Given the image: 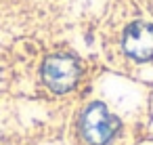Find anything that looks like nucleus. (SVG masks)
Masks as SVG:
<instances>
[{"mask_svg": "<svg viewBox=\"0 0 153 145\" xmlns=\"http://www.w3.org/2000/svg\"><path fill=\"white\" fill-rule=\"evenodd\" d=\"M117 118L107 111L103 103H92L82 116V132L90 145H105L117 132Z\"/></svg>", "mask_w": 153, "mask_h": 145, "instance_id": "f257e3e1", "label": "nucleus"}, {"mask_svg": "<svg viewBox=\"0 0 153 145\" xmlns=\"http://www.w3.org/2000/svg\"><path fill=\"white\" fill-rule=\"evenodd\" d=\"M42 78L55 93H67L80 78V65L67 55H53L44 61Z\"/></svg>", "mask_w": 153, "mask_h": 145, "instance_id": "f03ea898", "label": "nucleus"}, {"mask_svg": "<svg viewBox=\"0 0 153 145\" xmlns=\"http://www.w3.org/2000/svg\"><path fill=\"white\" fill-rule=\"evenodd\" d=\"M124 51L136 61L151 59L153 57V25L143 21L128 25L124 32Z\"/></svg>", "mask_w": 153, "mask_h": 145, "instance_id": "7ed1b4c3", "label": "nucleus"}]
</instances>
